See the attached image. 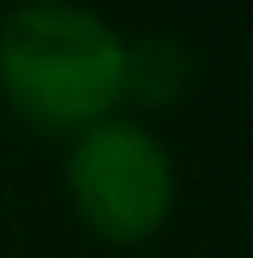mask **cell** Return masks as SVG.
Wrapping results in <instances>:
<instances>
[{
  "instance_id": "obj_1",
  "label": "cell",
  "mask_w": 253,
  "mask_h": 258,
  "mask_svg": "<svg viewBox=\"0 0 253 258\" xmlns=\"http://www.w3.org/2000/svg\"><path fill=\"white\" fill-rule=\"evenodd\" d=\"M126 32L85 6L0 16V100L42 137H79L121 116Z\"/></svg>"
},
{
  "instance_id": "obj_2",
  "label": "cell",
  "mask_w": 253,
  "mask_h": 258,
  "mask_svg": "<svg viewBox=\"0 0 253 258\" xmlns=\"http://www.w3.org/2000/svg\"><path fill=\"white\" fill-rule=\"evenodd\" d=\"M64 195L74 221L106 248H143L169 227L179 201L174 153L137 116H111L69 137Z\"/></svg>"
},
{
  "instance_id": "obj_3",
  "label": "cell",
  "mask_w": 253,
  "mask_h": 258,
  "mask_svg": "<svg viewBox=\"0 0 253 258\" xmlns=\"http://www.w3.org/2000/svg\"><path fill=\"white\" fill-rule=\"evenodd\" d=\"M195 90V53L174 32H137L126 37V79L121 105L137 111H169Z\"/></svg>"
}]
</instances>
